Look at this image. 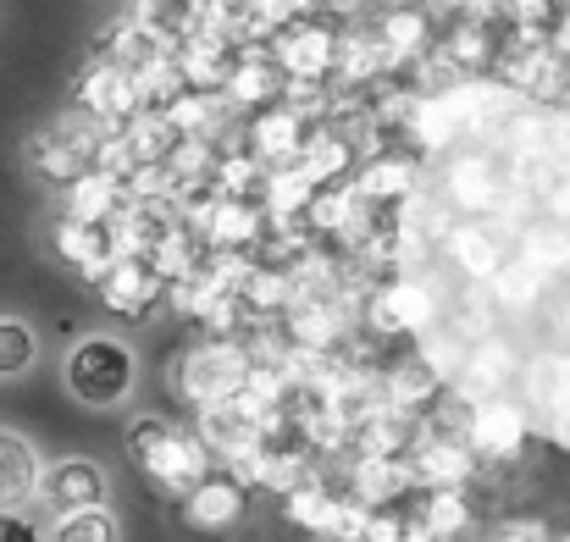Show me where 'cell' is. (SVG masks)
I'll return each mask as SVG.
<instances>
[{
  "label": "cell",
  "instance_id": "15",
  "mask_svg": "<svg viewBox=\"0 0 570 542\" xmlns=\"http://www.w3.org/2000/svg\"><path fill=\"white\" fill-rule=\"evenodd\" d=\"M184 521L194 532H233L244 521V482L227 471V476H205L184 499Z\"/></svg>",
  "mask_w": 570,
  "mask_h": 542
},
{
  "label": "cell",
  "instance_id": "31",
  "mask_svg": "<svg viewBox=\"0 0 570 542\" xmlns=\"http://www.w3.org/2000/svg\"><path fill=\"white\" fill-rule=\"evenodd\" d=\"M33 361H39V338H33V327L17 322V316H0V376H22Z\"/></svg>",
  "mask_w": 570,
  "mask_h": 542
},
{
  "label": "cell",
  "instance_id": "25",
  "mask_svg": "<svg viewBox=\"0 0 570 542\" xmlns=\"http://www.w3.org/2000/svg\"><path fill=\"white\" fill-rule=\"evenodd\" d=\"M134 17L156 33H167L173 45L194 39L205 28V0H134Z\"/></svg>",
  "mask_w": 570,
  "mask_h": 542
},
{
  "label": "cell",
  "instance_id": "9",
  "mask_svg": "<svg viewBox=\"0 0 570 542\" xmlns=\"http://www.w3.org/2000/svg\"><path fill=\"white\" fill-rule=\"evenodd\" d=\"M238 56H244V45H238V39H227V33H216V28H199L194 39H184V45H178L184 83H189V89H199V95H227Z\"/></svg>",
  "mask_w": 570,
  "mask_h": 542
},
{
  "label": "cell",
  "instance_id": "30",
  "mask_svg": "<svg viewBox=\"0 0 570 542\" xmlns=\"http://www.w3.org/2000/svg\"><path fill=\"white\" fill-rule=\"evenodd\" d=\"M50 542H122V521L100 504V510H78V515H61Z\"/></svg>",
  "mask_w": 570,
  "mask_h": 542
},
{
  "label": "cell",
  "instance_id": "14",
  "mask_svg": "<svg viewBox=\"0 0 570 542\" xmlns=\"http://www.w3.org/2000/svg\"><path fill=\"white\" fill-rule=\"evenodd\" d=\"M161 294H167V283L156 277L150 260H117V266L106 272V283H100V299H106L117 316H128V322H145Z\"/></svg>",
  "mask_w": 570,
  "mask_h": 542
},
{
  "label": "cell",
  "instance_id": "12",
  "mask_svg": "<svg viewBox=\"0 0 570 542\" xmlns=\"http://www.w3.org/2000/svg\"><path fill=\"white\" fill-rule=\"evenodd\" d=\"M106 471L95 465V460H61V465H50L45 471V487H39V499L56 510V515H78V510H100L106 504Z\"/></svg>",
  "mask_w": 570,
  "mask_h": 542
},
{
  "label": "cell",
  "instance_id": "26",
  "mask_svg": "<svg viewBox=\"0 0 570 542\" xmlns=\"http://www.w3.org/2000/svg\"><path fill=\"white\" fill-rule=\"evenodd\" d=\"M415 515H421V526H426L438 542H454L460 532H471V521H476V515H471V499H465L460 487H438V493H426Z\"/></svg>",
  "mask_w": 570,
  "mask_h": 542
},
{
  "label": "cell",
  "instance_id": "3",
  "mask_svg": "<svg viewBox=\"0 0 570 542\" xmlns=\"http://www.w3.org/2000/svg\"><path fill=\"white\" fill-rule=\"evenodd\" d=\"M338 45H344V28L333 22H288L272 33V56L288 78H305V83H333L338 78Z\"/></svg>",
  "mask_w": 570,
  "mask_h": 542
},
{
  "label": "cell",
  "instance_id": "2",
  "mask_svg": "<svg viewBox=\"0 0 570 542\" xmlns=\"http://www.w3.org/2000/svg\"><path fill=\"white\" fill-rule=\"evenodd\" d=\"M249 371H255V361H249L244 338H210V344H199V349H189L178 361L173 387L184 393V404L205 410V404H227L249 382Z\"/></svg>",
  "mask_w": 570,
  "mask_h": 542
},
{
  "label": "cell",
  "instance_id": "22",
  "mask_svg": "<svg viewBox=\"0 0 570 542\" xmlns=\"http://www.w3.org/2000/svg\"><path fill=\"white\" fill-rule=\"evenodd\" d=\"M299 161L311 167V178L322 183V188H327V183H350L355 173H361V150H355L333 122H322V128L311 134V145H305V156H299Z\"/></svg>",
  "mask_w": 570,
  "mask_h": 542
},
{
  "label": "cell",
  "instance_id": "11",
  "mask_svg": "<svg viewBox=\"0 0 570 542\" xmlns=\"http://www.w3.org/2000/svg\"><path fill=\"white\" fill-rule=\"evenodd\" d=\"M377 33H382V45H387V56H393V72L399 78L438 50V28H432V11L426 6H387L377 17Z\"/></svg>",
  "mask_w": 570,
  "mask_h": 542
},
{
  "label": "cell",
  "instance_id": "24",
  "mask_svg": "<svg viewBox=\"0 0 570 542\" xmlns=\"http://www.w3.org/2000/svg\"><path fill=\"white\" fill-rule=\"evenodd\" d=\"M28 161H33V173L50 183H61V188H72V183L89 173V156L78 150V145H67L56 128H45V134H33L28 139Z\"/></svg>",
  "mask_w": 570,
  "mask_h": 542
},
{
  "label": "cell",
  "instance_id": "18",
  "mask_svg": "<svg viewBox=\"0 0 570 542\" xmlns=\"http://www.w3.org/2000/svg\"><path fill=\"white\" fill-rule=\"evenodd\" d=\"M415 178H421V161L410 156V150H382L372 161H361V173H355V188L372 199V205H404L410 194H415Z\"/></svg>",
  "mask_w": 570,
  "mask_h": 542
},
{
  "label": "cell",
  "instance_id": "16",
  "mask_svg": "<svg viewBox=\"0 0 570 542\" xmlns=\"http://www.w3.org/2000/svg\"><path fill=\"white\" fill-rule=\"evenodd\" d=\"M410 487H421L410 460H366V454H355V465H350V499H361L366 510H393Z\"/></svg>",
  "mask_w": 570,
  "mask_h": 542
},
{
  "label": "cell",
  "instance_id": "33",
  "mask_svg": "<svg viewBox=\"0 0 570 542\" xmlns=\"http://www.w3.org/2000/svg\"><path fill=\"white\" fill-rule=\"evenodd\" d=\"M0 542H45L28 515H0Z\"/></svg>",
  "mask_w": 570,
  "mask_h": 542
},
{
  "label": "cell",
  "instance_id": "1",
  "mask_svg": "<svg viewBox=\"0 0 570 542\" xmlns=\"http://www.w3.org/2000/svg\"><path fill=\"white\" fill-rule=\"evenodd\" d=\"M67 387L89 410H117L134 387V349L111 333H89L67 355Z\"/></svg>",
  "mask_w": 570,
  "mask_h": 542
},
{
  "label": "cell",
  "instance_id": "34",
  "mask_svg": "<svg viewBox=\"0 0 570 542\" xmlns=\"http://www.w3.org/2000/svg\"><path fill=\"white\" fill-rule=\"evenodd\" d=\"M549 45H554V56H560V61H570V11H566V17H560V22H554V33H549Z\"/></svg>",
  "mask_w": 570,
  "mask_h": 542
},
{
  "label": "cell",
  "instance_id": "28",
  "mask_svg": "<svg viewBox=\"0 0 570 542\" xmlns=\"http://www.w3.org/2000/svg\"><path fill=\"white\" fill-rule=\"evenodd\" d=\"M122 134H128L139 167H150V161H173V150H178V139H184V134L167 122V111H139Z\"/></svg>",
  "mask_w": 570,
  "mask_h": 542
},
{
  "label": "cell",
  "instance_id": "23",
  "mask_svg": "<svg viewBox=\"0 0 570 542\" xmlns=\"http://www.w3.org/2000/svg\"><path fill=\"white\" fill-rule=\"evenodd\" d=\"M322 194V183L311 178V167L305 161H294V167H277V173H266V194H261V205H266V216H305L311 210V199Z\"/></svg>",
  "mask_w": 570,
  "mask_h": 542
},
{
  "label": "cell",
  "instance_id": "35",
  "mask_svg": "<svg viewBox=\"0 0 570 542\" xmlns=\"http://www.w3.org/2000/svg\"><path fill=\"white\" fill-rule=\"evenodd\" d=\"M488 542H543V538H538V526H510V532H499Z\"/></svg>",
  "mask_w": 570,
  "mask_h": 542
},
{
  "label": "cell",
  "instance_id": "8",
  "mask_svg": "<svg viewBox=\"0 0 570 542\" xmlns=\"http://www.w3.org/2000/svg\"><path fill=\"white\" fill-rule=\"evenodd\" d=\"M410 471H415V482H421L426 493H438V487H460V493H465V482L476 476V449H471L465 437H432V432L415 426Z\"/></svg>",
  "mask_w": 570,
  "mask_h": 542
},
{
  "label": "cell",
  "instance_id": "7",
  "mask_svg": "<svg viewBox=\"0 0 570 542\" xmlns=\"http://www.w3.org/2000/svg\"><path fill=\"white\" fill-rule=\"evenodd\" d=\"M527 410L521 404H504V398H488V404H471V421H465V443L476 449V460H515L527 449Z\"/></svg>",
  "mask_w": 570,
  "mask_h": 542
},
{
  "label": "cell",
  "instance_id": "36",
  "mask_svg": "<svg viewBox=\"0 0 570 542\" xmlns=\"http://www.w3.org/2000/svg\"><path fill=\"white\" fill-rule=\"evenodd\" d=\"M566 542H570V538H566Z\"/></svg>",
  "mask_w": 570,
  "mask_h": 542
},
{
  "label": "cell",
  "instance_id": "19",
  "mask_svg": "<svg viewBox=\"0 0 570 542\" xmlns=\"http://www.w3.org/2000/svg\"><path fill=\"white\" fill-rule=\"evenodd\" d=\"M56 255L67 266H78L83 283H106V272L117 266V249H111V233L106 227H89V221H61L56 227Z\"/></svg>",
  "mask_w": 570,
  "mask_h": 542
},
{
  "label": "cell",
  "instance_id": "5",
  "mask_svg": "<svg viewBox=\"0 0 570 542\" xmlns=\"http://www.w3.org/2000/svg\"><path fill=\"white\" fill-rule=\"evenodd\" d=\"M311 134H316V122H305L294 106H266V111H255L249 122H244V150L266 167V173H277V167H294L299 156H305V145H311Z\"/></svg>",
  "mask_w": 570,
  "mask_h": 542
},
{
  "label": "cell",
  "instance_id": "21",
  "mask_svg": "<svg viewBox=\"0 0 570 542\" xmlns=\"http://www.w3.org/2000/svg\"><path fill=\"white\" fill-rule=\"evenodd\" d=\"M128 205V183L106 178V173H83V178L67 188V221H89V227H106L117 210Z\"/></svg>",
  "mask_w": 570,
  "mask_h": 542
},
{
  "label": "cell",
  "instance_id": "17",
  "mask_svg": "<svg viewBox=\"0 0 570 542\" xmlns=\"http://www.w3.org/2000/svg\"><path fill=\"white\" fill-rule=\"evenodd\" d=\"M382 393H387V404H399V410H410V415H426L449 387H443L438 365L426 361V355H404V361H393L382 371Z\"/></svg>",
  "mask_w": 570,
  "mask_h": 542
},
{
  "label": "cell",
  "instance_id": "29",
  "mask_svg": "<svg viewBox=\"0 0 570 542\" xmlns=\"http://www.w3.org/2000/svg\"><path fill=\"white\" fill-rule=\"evenodd\" d=\"M150 266H156V277L173 288V283H189V277H199L205 255L194 249V233H189V227H178V233H167V238L150 249Z\"/></svg>",
  "mask_w": 570,
  "mask_h": 542
},
{
  "label": "cell",
  "instance_id": "32",
  "mask_svg": "<svg viewBox=\"0 0 570 542\" xmlns=\"http://www.w3.org/2000/svg\"><path fill=\"white\" fill-rule=\"evenodd\" d=\"M316 0H255V11L272 22V28H288V22H305Z\"/></svg>",
  "mask_w": 570,
  "mask_h": 542
},
{
  "label": "cell",
  "instance_id": "10",
  "mask_svg": "<svg viewBox=\"0 0 570 542\" xmlns=\"http://www.w3.org/2000/svg\"><path fill=\"white\" fill-rule=\"evenodd\" d=\"M283 89H288V72L277 67L272 45H244V56H238V67H233V83H227L233 111H249V117H255V111L277 106Z\"/></svg>",
  "mask_w": 570,
  "mask_h": 542
},
{
  "label": "cell",
  "instance_id": "27",
  "mask_svg": "<svg viewBox=\"0 0 570 542\" xmlns=\"http://www.w3.org/2000/svg\"><path fill=\"white\" fill-rule=\"evenodd\" d=\"M283 515H288V526H299V532H311V538L327 542V532H333V515H338V493H327L322 482L294 487V493L283 499Z\"/></svg>",
  "mask_w": 570,
  "mask_h": 542
},
{
  "label": "cell",
  "instance_id": "13",
  "mask_svg": "<svg viewBox=\"0 0 570 542\" xmlns=\"http://www.w3.org/2000/svg\"><path fill=\"white\" fill-rule=\"evenodd\" d=\"M39 487H45V471H39L33 443L0 426V515H22L39 499Z\"/></svg>",
  "mask_w": 570,
  "mask_h": 542
},
{
  "label": "cell",
  "instance_id": "20",
  "mask_svg": "<svg viewBox=\"0 0 570 542\" xmlns=\"http://www.w3.org/2000/svg\"><path fill=\"white\" fill-rule=\"evenodd\" d=\"M272 216L261 199H222L210 210V227H205V249H255L266 238Z\"/></svg>",
  "mask_w": 570,
  "mask_h": 542
},
{
  "label": "cell",
  "instance_id": "4",
  "mask_svg": "<svg viewBox=\"0 0 570 542\" xmlns=\"http://www.w3.org/2000/svg\"><path fill=\"white\" fill-rule=\"evenodd\" d=\"M72 106L89 111V117H100V122L117 134V128H128V122L145 111V95H139V78H134L128 67H117V61L100 56V61H89V67L78 72Z\"/></svg>",
  "mask_w": 570,
  "mask_h": 542
},
{
  "label": "cell",
  "instance_id": "6",
  "mask_svg": "<svg viewBox=\"0 0 570 542\" xmlns=\"http://www.w3.org/2000/svg\"><path fill=\"white\" fill-rule=\"evenodd\" d=\"M139 471H145L161 493H184V499H189L194 487L210 476V449H205L199 432H178V426H173V432L139 460Z\"/></svg>",
  "mask_w": 570,
  "mask_h": 542
}]
</instances>
